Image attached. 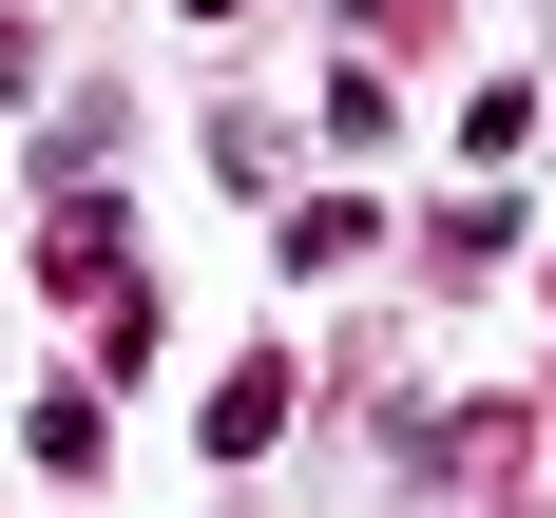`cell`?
Returning a JSON list of instances; mask_svg holds the SVG:
<instances>
[{
  "instance_id": "1",
  "label": "cell",
  "mask_w": 556,
  "mask_h": 518,
  "mask_svg": "<svg viewBox=\"0 0 556 518\" xmlns=\"http://www.w3.org/2000/svg\"><path fill=\"white\" fill-rule=\"evenodd\" d=\"M192 442H212V460H269L288 442V365H230V384L192 403Z\"/></svg>"
},
{
  "instance_id": "2",
  "label": "cell",
  "mask_w": 556,
  "mask_h": 518,
  "mask_svg": "<svg viewBox=\"0 0 556 518\" xmlns=\"http://www.w3.org/2000/svg\"><path fill=\"white\" fill-rule=\"evenodd\" d=\"M39 288H97V307H115V212H97V192L39 212Z\"/></svg>"
},
{
  "instance_id": "3",
  "label": "cell",
  "mask_w": 556,
  "mask_h": 518,
  "mask_svg": "<svg viewBox=\"0 0 556 518\" xmlns=\"http://www.w3.org/2000/svg\"><path fill=\"white\" fill-rule=\"evenodd\" d=\"M365 250H384L365 192H307V212H288V269H365Z\"/></svg>"
},
{
  "instance_id": "4",
  "label": "cell",
  "mask_w": 556,
  "mask_h": 518,
  "mask_svg": "<svg viewBox=\"0 0 556 518\" xmlns=\"http://www.w3.org/2000/svg\"><path fill=\"white\" fill-rule=\"evenodd\" d=\"M518 135H538V77H480V97H460V154L500 173V154H518Z\"/></svg>"
},
{
  "instance_id": "5",
  "label": "cell",
  "mask_w": 556,
  "mask_h": 518,
  "mask_svg": "<svg viewBox=\"0 0 556 518\" xmlns=\"http://www.w3.org/2000/svg\"><path fill=\"white\" fill-rule=\"evenodd\" d=\"M345 39H365V58H403V39H442V0H345Z\"/></svg>"
},
{
  "instance_id": "6",
  "label": "cell",
  "mask_w": 556,
  "mask_h": 518,
  "mask_svg": "<svg viewBox=\"0 0 556 518\" xmlns=\"http://www.w3.org/2000/svg\"><path fill=\"white\" fill-rule=\"evenodd\" d=\"M192 20H250V0H192Z\"/></svg>"
},
{
  "instance_id": "7",
  "label": "cell",
  "mask_w": 556,
  "mask_h": 518,
  "mask_svg": "<svg viewBox=\"0 0 556 518\" xmlns=\"http://www.w3.org/2000/svg\"><path fill=\"white\" fill-rule=\"evenodd\" d=\"M480 518H518V500H480Z\"/></svg>"
}]
</instances>
